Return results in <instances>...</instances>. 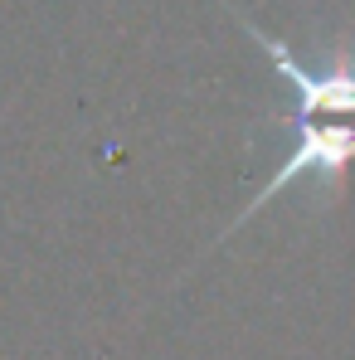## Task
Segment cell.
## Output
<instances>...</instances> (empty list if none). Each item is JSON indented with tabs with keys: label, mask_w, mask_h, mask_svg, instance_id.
Masks as SVG:
<instances>
[{
	"label": "cell",
	"mask_w": 355,
	"mask_h": 360,
	"mask_svg": "<svg viewBox=\"0 0 355 360\" xmlns=\"http://www.w3.org/2000/svg\"><path fill=\"white\" fill-rule=\"evenodd\" d=\"M351 166H355V122H297L292 151L273 166V176L263 180V190L238 210V219L224 229V239L234 234L243 219H253L268 200H278V190H288L297 176H316L321 185H326L331 200H341V195H346V176H351Z\"/></svg>",
	"instance_id": "1"
},
{
	"label": "cell",
	"mask_w": 355,
	"mask_h": 360,
	"mask_svg": "<svg viewBox=\"0 0 355 360\" xmlns=\"http://www.w3.org/2000/svg\"><path fill=\"white\" fill-rule=\"evenodd\" d=\"M243 30L258 39V49L297 93V122H355V54H336L321 68H306L278 34L258 30L253 20H243Z\"/></svg>",
	"instance_id": "2"
}]
</instances>
